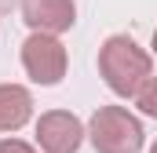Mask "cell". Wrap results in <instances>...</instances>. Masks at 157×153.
Returning a JSON list of instances; mask_svg holds the SVG:
<instances>
[{
	"instance_id": "cell-1",
	"label": "cell",
	"mask_w": 157,
	"mask_h": 153,
	"mask_svg": "<svg viewBox=\"0 0 157 153\" xmlns=\"http://www.w3.org/2000/svg\"><path fill=\"white\" fill-rule=\"evenodd\" d=\"M99 73H102L106 88L113 95L135 99L146 88V80L154 76V58L128 33H113V37L102 40V47H99Z\"/></svg>"
},
{
	"instance_id": "cell-2",
	"label": "cell",
	"mask_w": 157,
	"mask_h": 153,
	"mask_svg": "<svg viewBox=\"0 0 157 153\" xmlns=\"http://www.w3.org/2000/svg\"><path fill=\"white\" fill-rule=\"evenodd\" d=\"M88 139L95 153H139L146 142L143 120L124 106H99L88 120Z\"/></svg>"
},
{
	"instance_id": "cell-3",
	"label": "cell",
	"mask_w": 157,
	"mask_h": 153,
	"mask_svg": "<svg viewBox=\"0 0 157 153\" xmlns=\"http://www.w3.org/2000/svg\"><path fill=\"white\" fill-rule=\"evenodd\" d=\"M66 66H70V55L62 47L59 37H48V33H29L22 40V69L33 84H44V88H55L62 76H66Z\"/></svg>"
},
{
	"instance_id": "cell-4",
	"label": "cell",
	"mask_w": 157,
	"mask_h": 153,
	"mask_svg": "<svg viewBox=\"0 0 157 153\" xmlns=\"http://www.w3.org/2000/svg\"><path fill=\"white\" fill-rule=\"evenodd\" d=\"M88 139V128L70 110H48L37 120V146L40 153H77Z\"/></svg>"
},
{
	"instance_id": "cell-5",
	"label": "cell",
	"mask_w": 157,
	"mask_h": 153,
	"mask_svg": "<svg viewBox=\"0 0 157 153\" xmlns=\"http://www.w3.org/2000/svg\"><path fill=\"white\" fill-rule=\"evenodd\" d=\"M22 22L33 33L59 37L66 29H73L77 22V4L73 0H22Z\"/></svg>"
},
{
	"instance_id": "cell-6",
	"label": "cell",
	"mask_w": 157,
	"mask_h": 153,
	"mask_svg": "<svg viewBox=\"0 0 157 153\" xmlns=\"http://www.w3.org/2000/svg\"><path fill=\"white\" fill-rule=\"evenodd\" d=\"M33 120V95L22 84H0V131H18Z\"/></svg>"
},
{
	"instance_id": "cell-7",
	"label": "cell",
	"mask_w": 157,
	"mask_h": 153,
	"mask_svg": "<svg viewBox=\"0 0 157 153\" xmlns=\"http://www.w3.org/2000/svg\"><path fill=\"white\" fill-rule=\"evenodd\" d=\"M135 102H139V110H143L146 117H157V76L146 80V88L135 95Z\"/></svg>"
},
{
	"instance_id": "cell-8",
	"label": "cell",
	"mask_w": 157,
	"mask_h": 153,
	"mask_svg": "<svg viewBox=\"0 0 157 153\" xmlns=\"http://www.w3.org/2000/svg\"><path fill=\"white\" fill-rule=\"evenodd\" d=\"M0 153H37V146H29L22 139H0Z\"/></svg>"
},
{
	"instance_id": "cell-9",
	"label": "cell",
	"mask_w": 157,
	"mask_h": 153,
	"mask_svg": "<svg viewBox=\"0 0 157 153\" xmlns=\"http://www.w3.org/2000/svg\"><path fill=\"white\" fill-rule=\"evenodd\" d=\"M154 55H157V29H154Z\"/></svg>"
},
{
	"instance_id": "cell-10",
	"label": "cell",
	"mask_w": 157,
	"mask_h": 153,
	"mask_svg": "<svg viewBox=\"0 0 157 153\" xmlns=\"http://www.w3.org/2000/svg\"><path fill=\"white\" fill-rule=\"evenodd\" d=\"M150 153H157V142H154V146H150Z\"/></svg>"
}]
</instances>
